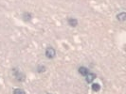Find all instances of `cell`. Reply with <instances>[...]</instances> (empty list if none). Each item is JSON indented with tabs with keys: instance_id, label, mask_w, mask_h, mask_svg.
<instances>
[{
	"instance_id": "7a4b0ae2",
	"label": "cell",
	"mask_w": 126,
	"mask_h": 94,
	"mask_svg": "<svg viewBox=\"0 0 126 94\" xmlns=\"http://www.w3.org/2000/svg\"><path fill=\"white\" fill-rule=\"evenodd\" d=\"M85 76H86V77H85V80H86V82H87V83H91L92 81L95 79V77H96V74L88 72V73H87Z\"/></svg>"
},
{
	"instance_id": "277c9868",
	"label": "cell",
	"mask_w": 126,
	"mask_h": 94,
	"mask_svg": "<svg viewBox=\"0 0 126 94\" xmlns=\"http://www.w3.org/2000/svg\"><path fill=\"white\" fill-rule=\"evenodd\" d=\"M68 25H69L70 26H76L78 25V21L76 19L70 18V19H68Z\"/></svg>"
},
{
	"instance_id": "6da1fadb",
	"label": "cell",
	"mask_w": 126,
	"mask_h": 94,
	"mask_svg": "<svg viewBox=\"0 0 126 94\" xmlns=\"http://www.w3.org/2000/svg\"><path fill=\"white\" fill-rule=\"evenodd\" d=\"M55 50L52 48V47H49V48H47V50H46V57L48 58H53L55 57Z\"/></svg>"
},
{
	"instance_id": "8992f818",
	"label": "cell",
	"mask_w": 126,
	"mask_h": 94,
	"mask_svg": "<svg viewBox=\"0 0 126 94\" xmlns=\"http://www.w3.org/2000/svg\"><path fill=\"white\" fill-rule=\"evenodd\" d=\"M118 20H119V21H121V22H123V21H125L126 19V14L125 12H121V13H119V14H118Z\"/></svg>"
},
{
	"instance_id": "ba28073f",
	"label": "cell",
	"mask_w": 126,
	"mask_h": 94,
	"mask_svg": "<svg viewBox=\"0 0 126 94\" xmlns=\"http://www.w3.org/2000/svg\"><path fill=\"white\" fill-rule=\"evenodd\" d=\"M45 71V67H42V66H40V67H38V72H44Z\"/></svg>"
},
{
	"instance_id": "3957f363",
	"label": "cell",
	"mask_w": 126,
	"mask_h": 94,
	"mask_svg": "<svg viewBox=\"0 0 126 94\" xmlns=\"http://www.w3.org/2000/svg\"><path fill=\"white\" fill-rule=\"evenodd\" d=\"M79 72L82 74V75H86L88 72H89V71H88V69L86 68V67H80L79 68Z\"/></svg>"
},
{
	"instance_id": "5b68a950",
	"label": "cell",
	"mask_w": 126,
	"mask_h": 94,
	"mask_svg": "<svg viewBox=\"0 0 126 94\" xmlns=\"http://www.w3.org/2000/svg\"><path fill=\"white\" fill-rule=\"evenodd\" d=\"M100 89H101V86H100V84H98V83H94V84L92 85V90H93V91L98 92Z\"/></svg>"
},
{
	"instance_id": "52a82bcc",
	"label": "cell",
	"mask_w": 126,
	"mask_h": 94,
	"mask_svg": "<svg viewBox=\"0 0 126 94\" xmlns=\"http://www.w3.org/2000/svg\"><path fill=\"white\" fill-rule=\"evenodd\" d=\"M13 94H26V93H25V91L23 89H21V88H16V89H14Z\"/></svg>"
},
{
	"instance_id": "9c48e42d",
	"label": "cell",
	"mask_w": 126,
	"mask_h": 94,
	"mask_svg": "<svg viewBox=\"0 0 126 94\" xmlns=\"http://www.w3.org/2000/svg\"><path fill=\"white\" fill-rule=\"evenodd\" d=\"M48 94H49V93H48Z\"/></svg>"
}]
</instances>
